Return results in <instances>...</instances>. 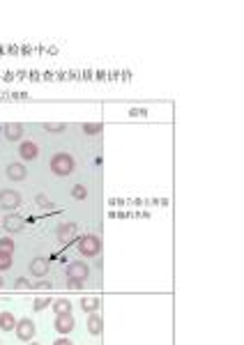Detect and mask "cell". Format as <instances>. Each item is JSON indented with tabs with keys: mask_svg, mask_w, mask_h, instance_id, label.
I'll return each instance as SVG.
<instances>
[{
	"mask_svg": "<svg viewBox=\"0 0 244 345\" xmlns=\"http://www.w3.org/2000/svg\"><path fill=\"white\" fill-rule=\"evenodd\" d=\"M49 168H51V172H53V175H58V177H67V175H72V172H74V168H76V161H74V157H72V154H67V152H58V154H53V157H51V161H49Z\"/></svg>",
	"mask_w": 244,
	"mask_h": 345,
	"instance_id": "cell-1",
	"label": "cell"
},
{
	"mask_svg": "<svg viewBox=\"0 0 244 345\" xmlns=\"http://www.w3.org/2000/svg\"><path fill=\"white\" fill-rule=\"evenodd\" d=\"M99 251H101V240L97 235L88 233L78 240V253L83 258H95V255H99Z\"/></svg>",
	"mask_w": 244,
	"mask_h": 345,
	"instance_id": "cell-2",
	"label": "cell"
},
{
	"mask_svg": "<svg viewBox=\"0 0 244 345\" xmlns=\"http://www.w3.org/2000/svg\"><path fill=\"white\" fill-rule=\"evenodd\" d=\"M21 194L14 191V189H2L0 191V207L2 210H16L19 205H21Z\"/></svg>",
	"mask_w": 244,
	"mask_h": 345,
	"instance_id": "cell-3",
	"label": "cell"
},
{
	"mask_svg": "<svg viewBox=\"0 0 244 345\" xmlns=\"http://www.w3.org/2000/svg\"><path fill=\"white\" fill-rule=\"evenodd\" d=\"M35 322H32L30 318H21L19 322H16V338L19 341H32V336H35Z\"/></svg>",
	"mask_w": 244,
	"mask_h": 345,
	"instance_id": "cell-4",
	"label": "cell"
},
{
	"mask_svg": "<svg viewBox=\"0 0 244 345\" xmlns=\"http://www.w3.org/2000/svg\"><path fill=\"white\" fill-rule=\"evenodd\" d=\"M55 331L58 334H69V331H74V327H76V320H74V315L67 313V315H55V322H53Z\"/></svg>",
	"mask_w": 244,
	"mask_h": 345,
	"instance_id": "cell-5",
	"label": "cell"
},
{
	"mask_svg": "<svg viewBox=\"0 0 244 345\" xmlns=\"http://www.w3.org/2000/svg\"><path fill=\"white\" fill-rule=\"evenodd\" d=\"M19 157L23 161H32V159L39 157V145L35 141H23L19 143Z\"/></svg>",
	"mask_w": 244,
	"mask_h": 345,
	"instance_id": "cell-6",
	"label": "cell"
},
{
	"mask_svg": "<svg viewBox=\"0 0 244 345\" xmlns=\"http://www.w3.org/2000/svg\"><path fill=\"white\" fill-rule=\"evenodd\" d=\"M90 276V267L81 260L76 263H69L67 265V278H78V281H85V278Z\"/></svg>",
	"mask_w": 244,
	"mask_h": 345,
	"instance_id": "cell-7",
	"label": "cell"
},
{
	"mask_svg": "<svg viewBox=\"0 0 244 345\" xmlns=\"http://www.w3.org/2000/svg\"><path fill=\"white\" fill-rule=\"evenodd\" d=\"M7 180L9 182H23L25 177H28V171H25V166L21 164V161H14V164L7 166Z\"/></svg>",
	"mask_w": 244,
	"mask_h": 345,
	"instance_id": "cell-8",
	"label": "cell"
},
{
	"mask_svg": "<svg viewBox=\"0 0 244 345\" xmlns=\"http://www.w3.org/2000/svg\"><path fill=\"white\" fill-rule=\"evenodd\" d=\"M30 274L37 278H44L49 274V260L46 258H32L30 260Z\"/></svg>",
	"mask_w": 244,
	"mask_h": 345,
	"instance_id": "cell-9",
	"label": "cell"
},
{
	"mask_svg": "<svg viewBox=\"0 0 244 345\" xmlns=\"http://www.w3.org/2000/svg\"><path fill=\"white\" fill-rule=\"evenodd\" d=\"M5 138L7 141H21L23 136V124H19V122H9V124H5Z\"/></svg>",
	"mask_w": 244,
	"mask_h": 345,
	"instance_id": "cell-10",
	"label": "cell"
},
{
	"mask_svg": "<svg viewBox=\"0 0 244 345\" xmlns=\"http://www.w3.org/2000/svg\"><path fill=\"white\" fill-rule=\"evenodd\" d=\"M101 329H104L101 315L99 313H90V315H88V331H90L92 336H99Z\"/></svg>",
	"mask_w": 244,
	"mask_h": 345,
	"instance_id": "cell-11",
	"label": "cell"
},
{
	"mask_svg": "<svg viewBox=\"0 0 244 345\" xmlns=\"http://www.w3.org/2000/svg\"><path fill=\"white\" fill-rule=\"evenodd\" d=\"M76 223H62V225H58V230H55V235H58V240L60 242H67L72 235H76Z\"/></svg>",
	"mask_w": 244,
	"mask_h": 345,
	"instance_id": "cell-12",
	"label": "cell"
},
{
	"mask_svg": "<svg viewBox=\"0 0 244 345\" xmlns=\"http://www.w3.org/2000/svg\"><path fill=\"white\" fill-rule=\"evenodd\" d=\"M0 329L2 331H14L16 329V318L9 311H2L0 313Z\"/></svg>",
	"mask_w": 244,
	"mask_h": 345,
	"instance_id": "cell-13",
	"label": "cell"
},
{
	"mask_svg": "<svg viewBox=\"0 0 244 345\" xmlns=\"http://www.w3.org/2000/svg\"><path fill=\"white\" fill-rule=\"evenodd\" d=\"M99 306H101L99 297H83V299H81V308H83L88 315H90V313H97V308H99Z\"/></svg>",
	"mask_w": 244,
	"mask_h": 345,
	"instance_id": "cell-14",
	"label": "cell"
},
{
	"mask_svg": "<svg viewBox=\"0 0 244 345\" xmlns=\"http://www.w3.org/2000/svg\"><path fill=\"white\" fill-rule=\"evenodd\" d=\"M2 225L7 228L9 233H21V230H23V221L19 217H5Z\"/></svg>",
	"mask_w": 244,
	"mask_h": 345,
	"instance_id": "cell-15",
	"label": "cell"
},
{
	"mask_svg": "<svg viewBox=\"0 0 244 345\" xmlns=\"http://www.w3.org/2000/svg\"><path fill=\"white\" fill-rule=\"evenodd\" d=\"M51 306H53L55 315H67V313H72V301H69V299H55Z\"/></svg>",
	"mask_w": 244,
	"mask_h": 345,
	"instance_id": "cell-16",
	"label": "cell"
},
{
	"mask_svg": "<svg viewBox=\"0 0 244 345\" xmlns=\"http://www.w3.org/2000/svg\"><path fill=\"white\" fill-rule=\"evenodd\" d=\"M14 240H12V237H0V251H2V253H14Z\"/></svg>",
	"mask_w": 244,
	"mask_h": 345,
	"instance_id": "cell-17",
	"label": "cell"
},
{
	"mask_svg": "<svg viewBox=\"0 0 244 345\" xmlns=\"http://www.w3.org/2000/svg\"><path fill=\"white\" fill-rule=\"evenodd\" d=\"M72 196H74L76 200H85V198H88V189H85L83 184H74V189H72Z\"/></svg>",
	"mask_w": 244,
	"mask_h": 345,
	"instance_id": "cell-18",
	"label": "cell"
},
{
	"mask_svg": "<svg viewBox=\"0 0 244 345\" xmlns=\"http://www.w3.org/2000/svg\"><path fill=\"white\" fill-rule=\"evenodd\" d=\"M51 304H53V299H51V297H37V299H35V304H32V308H35V311H42V308L51 306Z\"/></svg>",
	"mask_w": 244,
	"mask_h": 345,
	"instance_id": "cell-19",
	"label": "cell"
},
{
	"mask_svg": "<svg viewBox=\"0 0 244 345\" xmlns=\"http://www.w3.org/2000/svg\"><path fill=\"white\" fill-rule=\"evenodd\" d=\"M9 267H12V255L0 251V271H7Z\"/></svg>",
	"mask_w": 244,
	"mask_h": 345,
	"instance_id": "cell-20",
	"label": "cell"
},
{
	"mask_svg": "<svg viewBox=\"0 0 244 345\" xmlns=\"http://www.w3.org/2000/svg\"><path fill=\"white\" fill-rule=\"evenodd\" d=\"M14 285H16V290H32V285L28 278H16Z\"/></svg>",
	"mask_w": 244,
	"mask_h": 345,
	"instance_id": "cell-21",
	"label": "cell"
},
{
	"mask_svg": "<svg viewBox=\"0 0 244 345\" xmlns=\"http://www.w3.org/2000/svg\"><path fill=\"white\" fill-rule=\"evenodd\" d=\"M67 288L69 290H81V288H83V281H78V278H67Z\"/></svg>",
	"mask_w": 244,
	"mask_h": 345,
	"instance_id": "cell-22",
	"label": "cell"
},
{
	"mask_svg": "<svg viewBox=\"0 0 244 345\" xmlns=\"http://www.w3.org/2000/svg\"><path fill=\"white\" fill-rule=\"evenodd\" d=\"M83 131H85V134H99V131H101V124H83Z\"/></svg>",
	"mask_w": 244,
	"mask_h": 345,
	"instance_id": "cell-23",
	"label": "cell"
},
{
	"mask_svg": "<svg viewBox=\"0 0 244 345\" xmlns=\"http://www.w3.org/2000/svg\"><path fill=\"white\" fill-rule=\"evenodd\" d=\"M44 129L46 131H58V134H60V131H65V124H44Z\"/></svg>",
	"mask_w": 244,
	"mask_h": 345,
	"instance_id": "cell-24",
	"label": "cell"
},
{
	"mask_svg": "<svg viewBox=\"0 0 244 345\" xmlns=\"http://www.w3.org/2000/svg\"><path fill=\"white\" fill-rule=\"evenodd\" d=\"M37 203L42 205V207H51V203L46 200V196H44V194H39V196H37Z\"/></svg>",
	"mask_w": 244,
	"mask_h": 345,
	"instance_id": "cell-25",
	"label": "cell"
},
{
	"mask_svg": "<svg viewBox=\"0 0 244 345\" xmlns=\"http://www.w3.org/2000/svg\"><path fill=\"white\" fill-rule=\"evenodd\" d=\"M35 290H51V283H49V281H42V283H37Z\"/></svg>",
	"mask_w": 244,
	"mask_h": 345,
	"instance_id": "cell-26",
	"label": "cell"
},
{
	"mask_svg": "<svg viewBox=\"0 0 244 345\" xmlns=\"http://www.w3.org/2000/svg\"><path fill=\"white\" fill-rule=\"evenodd\" d=\"M53 345H74V343H72L69 338H58V341H55Z\"/></svg>",
	"mask_w": 244,
	"mask_h": 345,
	"instance_id": "cell-27",
	"label": "cell"
},
{
	"mask_svg": "<svg viewBox=\"0 0 244 345\" xmlns=\"http://www.w3.org/2000/svg\"><path fill=\"white\" fill-rule=\"evenodd\" d=\"M2 285H5V278L0 276V290H2Z\"/></svg>",
	"mask_w": 244,
	"mask_h": 345,
	"instance_id": "cell-28",
	"label": "cell"
},
{
	"mask_svg": "<svg viewBox=\"0 0 244 345\" xmlns=\"http://www.w3.org/2000/svg\"><path fill=\"white\" fill-rule=\"evenodd\" d=\"M32 345H39V343H32Z\"/></svg>",
	"mask_w": 244,
	"mask_h": 345,
	"instance_id": "cell-29",
	"label": "cell"
},
{
	"mask_svg": "<svg viewBox=\"0 0 244 345\" xmlns=\"http://www.w3.org/2000/svg\"><path fill=\"white\" fill-rule=\"evenodd\" d=\"M0 345H2V343H0Z\"/></svg>",
	"mask_w": 244,
	"mask_h": 345,
	"instance_id": "cell-30",
	"label": "cell"
}]
</instances>
